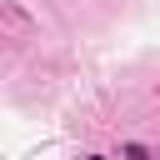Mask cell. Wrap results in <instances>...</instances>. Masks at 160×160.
<instances>
[{
	"label": "cell",
	"instance_id": "1",
	"mask_svg": "<svg viewBox=\"0 0 160 160\" xmlns=\"http://www.w3.org/2000/svg\"><path fill=\"white\" fill-rule=\"evenodd\" d=\"M120 160H160V155H155L150 145H140V140H125V145H120Z\"/></svg>",
	"mask_w": 160,
	"mask_h": 160
},
{
	"label": "cell",
	"instance_id": "2",
	"mask_svg": "<svg viewBox=\"0 0 160 160\" xmlns=\"http://www.w3.org/2000/svg\"><path fill=\"white\" fill-rule=\"evenodd\" d=\"M85 160H105V155H85Z\"/></svg>",
	"mask_w": 160,
	"mask_h": 160
}]
</instances>
